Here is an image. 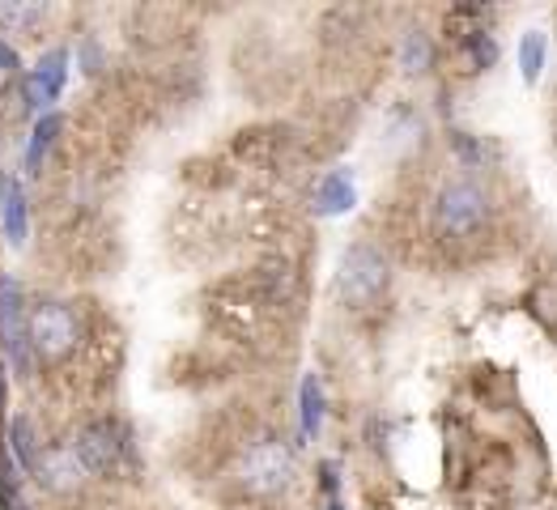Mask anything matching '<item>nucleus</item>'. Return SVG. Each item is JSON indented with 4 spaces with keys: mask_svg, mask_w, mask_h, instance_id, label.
<instances>
[{
    "mask_svg": "<svg viewBox=\"0 0 557 510\" xmlns=\"http://www.w3.org/2000/svg\"><path fill=\"white\" fill-rule=\"evenodd\" d=\"M17 69V51L9 43H0V73H13Z\"/></svg>",
    "mask_w": 557,
    "mask_h": 510,
    "instance_id": "17",
    "label": "nucleus"
},
{
    "mask_svg": "<svg viewBox=\"0 0 557 510\" xmlns=\"http://www.w3.org/2000/svg\"><path fill=\"white\" fill-rule=\"evenodd\" d=\"M0 409H4V374H0Z\"/></svg>",
    "mask_w": 557,
    "mask_h": 510,
    "instance_id": "18",
    "label": "nucleus"
},
{
    "mask_svg": "<svg viewBox=\"0 0 557 510\" xmlns=\"http://www.w3.org/2000/svg\"><path fill=\"white\" fill-rule=\"evenodd\" d=\"M490 217H494V209H490V196H485V187H476L472 179H456V184H447L438 191V200H434V234L451 247H460V242H476V238H485L490 234Z\"/></svg>",
    "mask_w": 557,
    "mask_h": 510,
    "instance_id": "1",
    "label": "nucleus"
},
{
    "mask_svg": "<svg viewBox=\"0 0 557 510\" xmlns=\"http://www.w3.org/2000/svg\"><path fill=\"white\" fill-rule=\"evenodd\" d=\"M519 69H523V82L536 86L541 69H545V35L541 30H528L523 43H519Z\"/></svg>",
    "mask_w": 557,
    "mask_h": 510,
    "instance_id": "12",
    "label": "nucleus"
},
{
    "mask_svg": "<svg viewBox=\"0 0 557 510\" xmlns=\"http://www.w3.org/2000/svg\"><path fill=\"white\" fill-rule=\"evenodd\" d=\"M26 340H30V353L35 358L64 362L77 349V340H82V324H77V315L64 302H39L26 315Z\"/></svg>",
    "mask_w": 557,
    "mask_h": 510,
    "instance_id": "4",
    "label": "nucleus"
},
{
    "mask_svg": "<svg viewBox=\"0 0 557 510\" xmlns=\"http://www.w3.org/2000/svg\"><path fill=\"white\" fill-rule=\"evenodd\" d=\"M465 60L468 69H490L494 60H498V43H494V35L490 30H481V35H472V39H465Z\"/></svg>",
    "mask_w": 557,
    "mask_h": 510,
    "instance_id": "16",
    "label": "nucleus"
},
{
    "mask_svg": "<svg viewBox=\"0 0 557 510\" xmlns=\"http://www.w3.org/2000/svg\"><path fill=\"white\" fill-rule=\"evenodd\" d=\"M47 17L44 4H0V26L9 30H30Z\"/></svg>",
    "mask_w": 557,
    "mask_h": 510,
    "instance_id": "15",
    "label": "nucleus"
},
{
    "mask_svg": "<svg viewBox=\"0 0 557 510\" xmlns=\"http://www.w3.org/2000/svg\"><path fill=\"white\" fill-rule=\"evenodd\" d=\"M73 451L90 476H115L124 468V456H128V438L115 421H90V425H82Z\"/></svg>",
    "mask_w": 557,
    "mask_h": 510,
    "instance_id": "5",
    "label": "nucleus"
},
{
    "mask_svg": "<svg viewBox=\"0 0 557 510\" xmlns=\"http://www.w3.org/2000/svg\"><path fill=\"white\" fill-rule=\"evenodd\" d=\"M320 421H324V391H320V378L307 374V383H302V434H315Z\"/></svg>",
    "mask_w": 557,
    "mask_h": 510,
    "instance_id": "14",
    "label": "nucleus"
},
{
    "mask_svg": "<svg viewBox=\"0 0 557 510\" xmlns=\"http://www.w3.org/2000/svg\"><path fill=\"white\" fill-rule=\"evenodd\" d=\"M327 510H341V502H336V498H332V502H327Z\"/></svg>",
    "mask_w": 557,
    "mask_h": 510,
    "instance_id": "19",
    "label": "nucleus"
},
{
    "mask_svg": "<svg viewBox=\"0 0 557 510\" xmlns=\"http://www.w3.org/2000/svg\"><path fill=\"white\" fill-rule=\"evenodd\" d=\"M345 209H354V179H349L345 171H332V175H324L320 187H315V213L336 217V213H345Z\"/></svg>",
    "mask_w": 557,
    "mask_h": 510,
    "instance_id": "8",
    "label": "nucleus"
},
{
    "mask_svg": "<svg viewBox=\"0 0 557 510\" xmlns=\"http://www.w3.org/2000/svg\"><path fill=\"white\" fill-rule=\"evenodd\" d=\"M64 64H69V51H64V47L47 51L44 60H39V69H35V73L26 77V86H22L26 107H44V102H51L55 94L64 90Z\"/></svg>",
    "mask_w": 557,
    "mask_h": 510,
    "instance_id": "7",
    "label": "nucleus"
},
{
    "mask_svg": "<svg viewBox=\"0 0 557 510\" xmlns=\"http://www.w3.org/2000/svg\"><path fill=\"white\" fill-rule=\"evenodd\" d=\"M55 133H60V115H44V120H39V128H35V140H30V149H26V171H30V175H39V166H44V153L51 149Z\"/></svg>",
    "mask_w": 557,
    "mask_h": 510,
    "instance_id": "13",
    "label": "nucleus"
},
{
    "mask_svg": "<svg viewBox=\"0 0 557 510\" xmlns=\"http://www.w3.org/2000/svg\"><path fill=\"white\" fill-rule=\"evenodd\" d=\"M4 234L13 247L26 242V200H22V187L9 184L4 187Z\"/></svg>",
    "mask_w": 557,
    "mask_h": 510,
    "instance_id": "11",
    "label": "nucleus"
},
{
    "mask_svg": "<svg viewBox=\"0 0 557 510\" xmlns=\"http://www.w3.org/2000/svg\"><path fill=\"white\" fill-rule=\"evenodd\" d=\"M9 443H13V456H17V464L26 468V472H35L39 468V443H35V425L26 418H17L9 425Z\"/></svg>",
    "mask_w": 557,
    "mask_h": 510,
    "instance_id": "9",
    "label": "nucleus"
},
{
    "mask_svg": "<svg viewBox=\"0 0 557 510\" xmlns=\"http://www.w3.org/2000/svg\"><path fill=\"white\" fill-rule=\"evenodd\" d=\"M35 476H39V485L51 489V494H73L90 472L82 468L77 451H73V443H55V447H47L44 456H39Z\"/></svg>",
    "mask_w": 557,
    "mask_h": 510,
    "instance_id": "6",
    "label": "nucleus"
},
{
    "mask_svg": "<svg viewBox=\"0 0 557 510\" xmlns=\"http://www.w3.org/2000/svg\"><path fill=\"white\" fill-rule=\"evenodd\" d=\"M387 281H392L387 260L374 251L371 242H354L341 256V269H336V298L354 311H367L387 294Z\"/></svg>",
    "mask_w": 557,
    "mask_h": 510,
    "instance_id": "2",
    "label": "nucleus"
},
{
    "mask_svg": "<svg viewBox=\"0 0 557 510\" xmlns=\"http://www.w3.org/2000/svg\"><path fill=\"white\" fill-rule=\"evenodd\" d=\"M434 64V43L425 30H409L405 35V47H400V69L405 73H425Z\"/></svg>",
    "mask_w": 557,
    "mask_h": 510,
    "instance_id": "10",
    "label": "nucleus"
},
{
    "mask_svg": "<svg viewBox=\"0 0 557 510\" xmlns=\"http://www.w3.org/2000/svg\"><path fill=\"white\" fill-rule=\"evenodd\" d=\"M238 481H243L247 494L273 498V494H281V489L294 481V451H289L281 438H256V443L243 451Z\"/></svg>",
    "mask_w": 557,
    "mask_h": 510,
    "instance_id": "3",
    "label": "nucleus"
}]
</instances>
